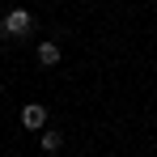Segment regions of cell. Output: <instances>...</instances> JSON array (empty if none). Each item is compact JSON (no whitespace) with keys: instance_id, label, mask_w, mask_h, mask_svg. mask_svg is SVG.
<instances>
[{"instance_id":"6da1fadb","label":"cell","mask_w":157,"mask_h":157,"mask_svg":"<svg viewBox=\"0 0 157 157\" xmlns=\"http://www.w3.org/2000/svg\"><path fill=\"white\" fill-rule=\"evenodd\" d=\"M30 30H34L30 9H9V13H4V21H0V34H4V38H26Z\"/></svg>"},{"instance_id":"7a4b0ae2","label":"cell","mask_w":157,"mask_h":157,"mask_svg":"<svg viewBox=\"0 0 157 157\" xmlns=\"http://www.w3.org/2000/svg\"><path fill=\"white\" fill-rule=\"evenodd\" d=\"M21 128L26 132H43L47 128V106L43 102H26L21 106Z\"/></svg>"},{"instance_id":"3957f363","label":"cell","mask_w":157,"mask_h":157,"mask_svg":"<svg viewBox=\"0 0 157 157\" xmlns=\"http://www.w3.org/2000/svg\"><path fill=\"white\" fill-rule=\"evenodd\" d=\"M38 64H43V68H55V64H59V43H51V38L38 43Z\"/></svg>"},{"instance_id":"277c9868","label":"cell","mask_w":157,"mask_h":157,"mask_svg":"<svg viewBox=\"0 0 157 157\" xmlns=\"http://www.w3.org/2000/svg\"><path fill=\"white\" fill-rule=\"evenodd\" d=\"M38 144H43L47 153H59V149H64V136H59V132H43V136H38Z\"/></svg>"}]
</instances>
